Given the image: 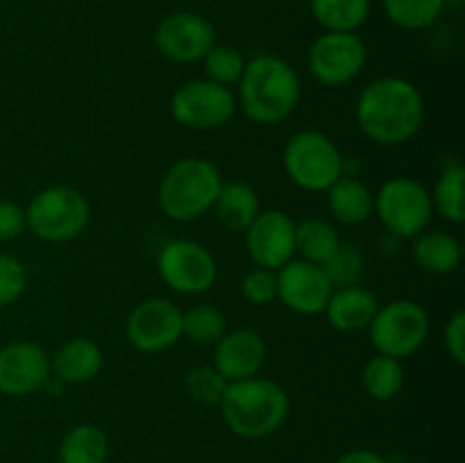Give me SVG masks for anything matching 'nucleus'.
Wrapping results in <instances>:
<instances>
[{
  "instance_id": "obj_17",
  "label": "nucleus",
  "mask_w": 465,
  "mask_h": 463,
  "mask_svg": "<svg viewBox=\"0 0 465 463\" xmlns=\"http://www.w3.org/2000/svg\"><path fill=\"white\" fill-rule=\"evenodd\" d=\"M216 370L227 381H241L257 377L266 363V343L252 330H234L216 343Z\"/></svg>"
},
{
  "instance_id": "obj_12",
  "label": "nucleus",
  "mask_w": 465,
  "mask_h": 463,
  "mask_svg": "<svg viewBox=\"0 0 465 463\" xmlns=\"http://www.w3.org/2000/svg\"><path fill=\"white\" fill-rule=\"evenodd\" d=\"M125 331L139 352H163L180 340L182 309L166 298L145 300L132 309Z\"/></svg>"
},
{
  "instance_id": "obj_19",
  "label": "nucleus",
  "mask_w": 465,
  "mask_h": 463,
  "mask_svg": "<svg viewBox=\"0 0 465 463\" xmlns=\"http://www.w3.org/2000/svg\"><path fill=\"white\" fill-rule=\"evenodd\" d=\"M103 368V350L91 339H71L50 359V370L66 384L91 381Z\"/></svg>"
},
{
  "instance_id": "obj_5",
  "label": "nucleus",
  "mask_w": 465,
  "mask_h": 463,
  "mask_svg": "<svg viewBox=\"0 0 465 463\" xmlns=\"http://www.w3.org/2000/svg\"><path fill=\"white\" fill-rule=\"evenodd\" d=\"M284 168L295 186L321 193L343 177V154L330 136L304 130L286 143Z\"/></svg>"
},
{
  "instance_id": "obj_14",
  "label": "nucleus",
  "mask_w": 465,
  "mask_h": 463,
  "mask_svg": "<svg viewBox=\"0 0 465 463\" xmlns=\"http://www.w3.org/2000/svg\"><path fill=\"white\" fill-rule=\"evenodd\" d=\"M159 53L175 64H193L216 44V32L207 18L191 12H177L163 18L157 27Z\"/></svg>"
},
{
  "instance_id": "obj_8",
  "label": "nucleus",
  "mask_w": 465,
  "mask_h": 463,
  "mask_svg": "<svg viewBox=\"0 0 465 463\" xmlns=\"http://www.w3.org/2000/svg\"><path fill=\"white\" fill-rule=\"evenodd\" d=\"M375 212L386 230L400 239H416L430 227L431 195L411 177H393L384 182L375 195Z\"/></svg>"
},
{
  "instance_id": "obj_23",
  "label": "nucleus",
  "mask_w": 465,
  "mask_h": 463,
  "mask_svg": "<svg viewBox=\"0 0 465 463\" xmlns=\"http://www.w3.org/2000/svg\"><path fill=\"white\" fill-rule=\"evenodd\" d=\"M107 457V434L95 425L73 427L59 445V463H104Z\"/></svg>"
},
{
  "instance_id": "obj_31",
  "label": "nucleus",
  "mask_w": 465,
  "mask_h": 463,
  "mask_svg": "<svg viewBox=\"0 0 465 463\" xmlns=\"http://www.w3.org/2000/svg\"><path fill=\"white\" fill-rule=\"evenodd\" d=\"M363 266H366V261H363V254L359 252V248L341 243L339 250L322 263V271H325L327 280L334 289H345V286L359 284Z\"/></svg>"
},
{
  "instance_id": "obj_24",
  "label": "nucleus",
  "mask_w": 465,
  "mask_h": 463,
  "mask_svg": "<svg viewBox=\"0 0 465 463\" xmlns=\"http://www.w3.org/2000/svg\"><path fill=\"white\" fill-rule=\"evenodd\" d=\"M339 234L327 221L307 218L295 225V252L302 254L304 261L322 266L339 250Z\"/></svg>"
},
{
  "instance_id": "obj_36",
  "label": "nucleus",
  "mask_w": 465,
  "mask_h": 463,
  "mask_svg": "<svg viewBox=\"0 0 465 463\" xmlns=\"http://www.w3.org/2000/svg\"><path fill=\"white\" fill-rule=\"evenodd\" d=\"M445 348L448 354L463 366L465 363V313L459 311L450 318L448 327H445Z\"/></svg>"
},
{
  "instance_id": "obj_27",
  "label": "nucleus",
  "mask_w": 465,
  "mask_h": 463,
  "mask_svg": "<svg viewBox=\"0 0 465 463\" xmlns=\"http://www.w3.org/2000/svg\"><path fill=\"white\" fill-rule=\"evenodd\" d=\"M463 182L465 168L459 162L450 163L443 168L439 182L434 186L431 195V207L450 222H463L465 207H463Z\"/></svg>"
},
{
  "instance_id": "obj_9",
  "label": "nucleus",
  "mask_w": 465,
  "mask_h": 463,
  "mask_svg": "<svg viewBox=\"0 0 465 463\" xmlns=\"http://www.w3.org/2000/svg\"><path fill=\"white\" fill-rule=\"evenodd\" d=\"M234 95L230 86L212 80H193L173 94L171 112L177 123L191 130H216L234 116Z\"/></svg>"
},
{
  "instance_id": "obj_34",
  "label": "nucleus",
  "mask_w": 465,
  "mask_h": 463,
  "mask_svg": "<svg viewBox=\"0 0 465 463\" xmlns=\"http://www.w3.org/2000/svg\"><path fill=\"white\" fill-rule=\"evenodd\" d=\"M25 289V271L12 254L0 252V307L16 302Z\"/></svg>"
},
{
  "instance_id": "obj_4",
  "label": "nucleus",
  "mask_w": 465,
  "mask_h": 463,
  "mask_svg": "<svg viewBox=\"0 0 465 463\" xmlns=\"http://www.w3.org/2000/svg\"><path fill=\"white\" fill-rule=\"evenodd\" d=\"M223 180L218 168L203 157L173 163L159 184V207L173 221H195L213 207Z\"/></svg>"
},
{
  "instance_id": "obj_3",
  "label": "nucleus",
  "mask_w": 465,
  "mask_h": 463,
  "mask_svg": "<svg viewBox=\"0 0 465 463\" xmlns=\"http://www.w3.org/2000/svg\"><path fill=\"white\" fill-rule=\"evenodd\" d=\"M289 395L271 379L230 381L221 399V413L230 431L241 438H266L289 418Z\"/></svg>"
},
{
  "instance_id": "obj_20",
  "label": "nucleus",
  "mask_w": 465,
  "mask_h": 463,
  "mask_svg": "<svg viewBox=\"0 0 465 463\" xmlns=\"http://www.w3.org/2000/svg\"><path fill=\"white\" fill-rule=\"evenodd\" d=\"M327 191H330L327 195L330 212L341 225H359V222L368 221L375 209V198H372L371 189L352 177H341Z\"/></svg>"
},
{
  "instance_id": "obj_30",
  "label": "nucleus",
  "mask_w": 465,
  "mask_h": 463,
  "mask_svg": "<svg viewBox=\"0 0 465 463\" xmlns=\"http://www.w3.org/2000/svg\"><path fill=\"white\" fill-rule=\"evenodd\" d=\"M203 62L207 80L223 86L236 84L245 71V57L239 50L232 48V45L213 44L212 48L207 50V54L203 57Z\"/></svg>"
},
{
  "instance_id": "obj_15",
  "label": "nucleus",
  "mask_w": 465,
  "mask_h": 463,
  "mask_svg": "<svg viewBox=\"0 0 465 463\" xmlns=\"http://www.w3.org/2000/svg\"><path fill=\"white\" fill-rule=\"evenodd\" d=\"M245 245L248 254L259 268L277 271L289 263L295 254V222L289 213L280 209L259 212L252 225L248 227Z\"/></svg>"
},
{
  "instance_id": "obj_6",
  "label": "nucleus",
  "mask_w": 465,
  "mask_h": 463,
  "mask_svg": "<svg viewBox=\"0 0 465 463\" xmlns=\"http://www.w3.org/2000/svg\"><path fill=\"white\" fill-rule=\"evenodd\" d=\"M91 218L89 202L71 186H50L32 198L25 212V225L48 243H64L86 230Z\"/></svg>"
},
{
  "instance_id": "obj_35",
  "label": "nucleus",
  "mask_w": 465,
  "mask_h": 463,
  "mask_svg": "<svg viewBox=\"0 0 465 463\" xmlns=\"http://www.w3.org/2000/svg\"><path fill=\"white\" fill-rule=\"evenodd\" d=\"M25 227V212L9 200H0V243L16 239Z\"/></svg>"
},
{
  "instance_id": "obj_11",
  "label": "nucleus",
  "mask_w": 465,
  "mask_h": 463,
  "mask_svg": "<svg viewBox=\"0 0 465 463\" xmlns=\"http://www.w3.org/2000/svg\"><path fill=\"white\" fill-rule=\"evenodd\" d=\"M157 271L173 291L184 295L204 293L218 275L216 259L195 241H171L157 257Z\"/></svg>"
},
{
  "instance_id": "obj_7",
  "label": "nucleus",
  "mask_w": 465,
  "mask_h": 463,
  "mask_svg": "<svg viewBox=\"0 0 465 463\" xmlns=\"http://www.w3.org/2000/svg\"><path fill=\"white\" fill-rule=\"evenodd\" d=\"M368 330H371V343L377 354L404 359L418 352L427 340L430 316L413 300H393L377 309Z\"/></svg>"
},
{
  "instance_id": "obj_10",
  "label": "nucleus",
  "mask_w": 465,
  "mask_h": 463,
  "mask_svg": "<svg viewBox=\"0 0 465 463\" xmlns=\"http://www.w3.org/2000/svg\"><path fill=\"white\" fill-rule=\"evenodd\" d=\"M366 44L354 32H325L309 48V71L321 84L343 86L366 66Z\"/></svg>"
},
{
  "instance_id": "obj_32",
  "label": "nucleus",
  "mask_w": 465,
  "mask_h": 463,
  "mask_svg": "<svg viewBox=\"0 0 465 463\" xmlns=\"http://www.w3.org/2000/svg\"><path fill=\"white\" fill-rule=\"evenodd\" d=\"M230 381L212 366L195 368L186 377V393L191 395V399L204 407H212V404H221L223 395Z\"/></svg>"
},
{
  "instance_id": "obj_37",
  "label": "nucleus",
  "mask_w": 465,
  "mask_h": 463,
  "mask_svg": "<svg viewBox=\"0 0 465 463\" xmlns=\"http://www.w3.org/2000/svg\"><path fill=\"white\" fill-rule=\"evenodd\" d=\"M336 463H386V458L372 449H352V452H345Z\"/></svg>"
},
{
  "instance_id": "obj_26",
  "label": "nucleus",
  "mask_w": 465,
  "mask_h": 463,
  "mask_svg": "<svg viewBox=\"0 0 465 463\" xmlns=\"http://www.w3.org/2000/svg\"><path fill=\"white\" fill-rule=\"evenodd\" d=\"M361 381L363 389H366V393L372 399L386 402V399H393L402 390L404 368L400 363V359L377 354V357L368 359V363L363 366Z\"/></svg>"
},
{
  "instance_id": "obj_29",
  "label": "nucleus",
  "mask_w": 465,
  "mask_h": 463,
  "mask_svg": "<svg viewBox=\"0 0 465 463\" xmlns=\"http://www.w3.org/2000/svg\"><path fill=\"white\" fill-rule=\"evenodd\" d=\"M386 16L404 30L434 25L445 9V0H384Z\"/></svg>"
},
{
  "instance_id": "obj_1",
  "label": "nucleus",
  "mask_w": 465,
  "mask_h": 463,
  "mask_svg": "<svg viewBox=\"0 0 465 463\" xmlns=\"http://www.w3.org/2000/svg\"><path fill=\"white\" fill-rule=\"evenodd\" d=\"M425 121V103L416 86L402 77H380L357 100V123L380 145L411 141Z\"/></svg>"
},
{
  "instance_id": "obj_28",
  "label": "nucleus",
  "mask_w": 465,
  "mask_h": 463,
  "mask_svg": "<svg viewBox=\"0 0 465 463\" xmlns=\"http://www.w3.org/2000/svg\"><path fill=\"white\" fill-rule=\"evenodd\" d=\"M225 327V316L213 304H195L182 311V336H189L193 343L216 345L227 334Z\"/></svg>"
},
{
  "instance_id": "obj_18",
  "label": "nucleus",
  "mask_w": 465,
  "mask_h": 463,
  "mask_svg": "<svg viewBox=\"0 0 465 463\" xmlns=\"http://www.w3.org/2000/svg\"><path fill=\"white\" fill-rule=\"evenodd\" d=\"M377 309H380V302L375 293L363 286H345V289L331 291L325 311L334 330L359 331L371 325Z\"/></svg>"
},
{
  "instance_id": "obj_16",
  "label": "nucleus",
  "mask_w": 465,
  "mask_h": 463,
  "mask_svg": "<svg viewBox=\"0 0 465 463\" xmlns=\"http://www.w3.org/2000/svg\"><path fill=\"white\" fill-rule=\"evenodd\" d=\"M48 377L50 359L39 345L21 340L0 350V393L14 398L36 393Z\"/></svg>"
},
{
  "instance_id": "obj_25",
  "label": "nucleus",
  "mask_w": 465,
  "mask_h": 463,
  "mask_svg": "<svg viewBox=\"0 0 465 463\" xmlns=\"http://www.w3.org/2000/svg\"><path fill=\"white\" fill-rule=\"evenodd\" d=\"M312 14L327 32H354L366 23L371 0H312Z\"/></svg>"
},
{
  "instance_id": "obj_21",
  "label": "nucleus",
  "mask_w": 465,
  "mask_h": 463,
  "mask_svg": "<svg viewBox=\"0 0 465 463\" xmlns=\"http://www.w3.org/2000/svg\"><path fill=\"white\" fill-rule=\"evenodd\" d=\"M213 209L227 230L245 232L259 216V195L245 182H230L221 186Z\"/></svg>"
},
{
  "instance_id": "obj_2",
  "label": "nucleus",
  "mask_w": 465,
  "mask_h": 463,
  "mask_svg": "<svg viewBox=\"0 0 465 463\" xmlns=\"http://www.w3.org/2000/svg\"><path fill=\"white\" fill-rule=\"evenodd\" d=\"M302 95L300 77L289 62L262 54L245 64L239 80V103L250 121L277 125L295 112Z\"/></svg>"
},
{
  "instance_id": "obj_22",
  "label": "nucleus",
  "mask_w": 465,
  "mask_h": 463,
  "mask_svg": "<svg viewBox=\"0 0 465 463\" xmlns=\"http://www.w3.org/2000/svg\"><path fill=\"white\" fill-rule=\"evenodd\" d=\"M413 257L422 271L448 275L461 263V243L448 232H420L413 241Z\"/></svg>"
},
{
  "instance_id": "obj_33",
  "label": "nucleus",
  "mask_w": 465,
  "mask_h": 463,
  "mask_svg": "<svg viewBox=\"0 0 465 463\" xmlns=\"http://www.w3.org/2000/svg\"><path fill=\"white\" fill-rule=\"evenodd\" d=\"M241 291H243V298L248 300L250 304H257V307H263V304H271L272 300L277 298V277L272 271H266V268H254L241 281Z\"/></svg>"
},
{
  "instance_id": "obj_13",
  "label": "nucleus",
  "mask_w": 465,
  "mask_h": 463,
  "mask_svg": "<svg viewBox=\"0 0 465 463\" xmlns=\"http://www.w3.org/2000/svg\"><path fill=\"white\" fill-rule=\"evenodd\" d=\"M277 298L300 316H316L325 311L334 286L327 280L322 266L312 261H289L277 268Z\"/></svg>"
}]
</instances>
